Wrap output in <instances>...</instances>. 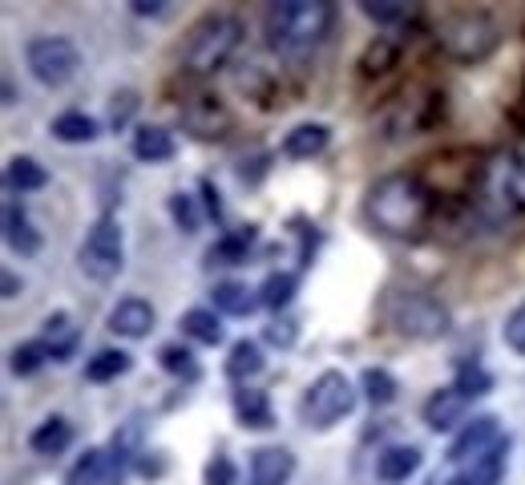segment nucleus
Listing matches in <instances>:
<instances>
[{"instance_id":"f257e3e1","label":"nucleus","mask_w":525,"mask_h":485,"mask_svg":"<svg viewBox=\"0 0 525 485\" xmlns=\"http://www.w3.org/2000/svg\"><path fill=\"white\" fill-rule=\"evenodd\" d=\"M429 211H433L429 186L420 182L416 174H404V170L376 178L368 186V194H364V219L380 235H392V239L416 235L420 227L429 223Z\"/></svg>"},{"instance_id":"f03ea898","label":"nucleus","mask_w":525,"mask_h":485,"mask_svg":"<svg viewBox=\"0 0 525 485\" xmlns=\"http://www.w3.org/2000/svg\"><path fill=\"white\" fill-rule=\"evenodd\" d=\"M380 312L396 336L420 340V344H433V340L449 336V328H453L449 308L433 296V291L412 287V283H392L380 300Z\"/></svg>"},{"instance_id":"7ed1b4c3","label":"nucleus","mask_w":525,"mask_h":485,"mask_svg":"<svg viewBox=\"0 0 525 485\" xmlns=\"http://www.w3.org/2000/svg\"><path fill=\"white\" fill-rule=\"evenodd\" d=\"M332 17L336 9L328 0H279L263 17V33L275 53H307L328 37Z\"/></svg>"},{"instance_id":"20e7f679","label":"nucleus","mask_w":525,"mask_h":485,"mask_svg":"<svg viewBox=\"0 0 525 485\" xmlns=\"http://www.w3.org/2000/svg\"><path fill=\"white\" fill-rule=\"evenodd\" d=\"M437 45L445 57L461 61V65H473V61H485L497 45H501V25L493 13L485 9H449L441 21H437Z\"/></svg>"},{"instance_id":"39448f33","label":"nucleus","mask_w":525,"mask_h":485,"mask_svg":"<svg viewBox=\"0 0 525 485\" xmlns=\"http://www.w3.org/2000/svg\"><path fill=\"white\" fill-rule=\"evenodd\" d=\"M243 41V21L231 17V13H210L202 17L190 37H186V49H182V69L194 73V77H206V73H219L235 49Z\"/></svg>"},{"instance_id":"423d86ee","label":"nucleus","mask_w":525,"mask_h":485,"mask_svg":"<svg viewBox=\"0 0 525 485\" xmlns=\"http://www.w3.org/2000/svg\"><path fill=\"white\" fill-rule=\"evenodd\" d=\"M352 409H356V384L340 368H324L320 376L307 384V393L299 401V417L315 433L336 429Z\"/></svg>"},{"instance_id":"0eeeda50","label":"nucleus","mask_w":525,"mask_h":485,"mask_svg":"<svg viewBox=\"0 0 525 485\" xmlns=\"http://www.w3.org/2000/svg\"><path fill=\"white\" fill-rule=\"evenodd\" d=\"M77 267L93 283H110V279L122 275V267H126V235H122V223L114 215H101L89 227V235H85V243L77 251Z\"/></svg>"},{"instance_id":"6e6552de","label":"nucleus","mask_w":525,"mask_h":485,"mask_svg":"<svg viewBox=\"0 0 525 485\" xmlns=\"http://www.w3.org/2000/svg\"><path fill=\"white\" fill-rule=\"evenodd\" d=\"M25 65H29V73L41 81V85H49V89H61V85H69L73 77H77V69H81V53H77V45L69 41V37H33L29 45H25Z\"/></svg>"},{"instance_id":"1a4fd4ad","label":"nucleus","mask_w":525,"mask_h":485,"mask_svg":"<svg viewBox=\"0 0 525 485\" xmlns=\"http://www.w3.org/2000/svg\"><path fill=\"white\" fill-rule=\"evenodd\" d=\"M425 425H429L433 433H449V429H457V425H469V397L461 393L457 384L433 393V397L425 401Z\"/></svg>"},{"instance_id":"9d476101","label":"nucleus","mask_w":525,"mask_h":485,"mask_svg":"<svg viewBox=\"0 0 525 485\" xmlns=\"http://www.w3.org/2000/svg\"><path fill=\"white\" fill-rule=\"evenodd\" d=\"M295 477V453L287 445H263L251 457L247 485H287Z\"/></svg>"},{"instance_id":"9b49d317","label":"nucleus","mask_w":525,"mask_h":485,"mask_svg":"<svg viewBox=\"0 0 525 485\" xmlns=\"http://www.w3.org/2000/svg\"><path fill=\"white\" fill-rule=\"evenodd\" d=\"M105 328H110L114 336H122V340H142V336H150V328H154V308H150V300H142V296L118 300V304L110 308V320H105Z\"/></svg>"},{"instance_id":"f8f14e48","label":"nucleus","mask_w":525,"mask_h":485,"mask_svg":"<svg viewBox=\"0 0 525 485\" xmlns=\"http://www.w3.org/2000/svg\"><path fill=\"white\" fill-rule=\"evenodd\" d=\"M497 437H501L497 417H493V413H481V417H473L469 425H461V433H457L453 445H449V461H453V465L473 461V457H481Z\"/></svg>"},{"instance_id":"ddd939ff","label":"nucleus","mask_w":525,"mask_h":485,"mask_svg":"<svg viewBox=\"0 0 525 485\" xmlns=\"http://www.w3.org/2000/svg\"><path fill=\"white\" fill-rule=\"evenodd\" d=\"M328 142H332V130L324 122H299V126L287 130L283 154L295 158V162H311V158H320L328 150Z\"/></svg>"},{"instance_id":"4468645a","label":"nucleus","mask_w":525,"mask_h":485,"mask_svg":"<svg viewBox=\"0 0 525 485\" xmlns=\"http://www.w3.org/2000/svg\"><path fill=\"white\" fill-rule=\"evenodd\" d=\"M235 417L243 429H271L275 425V413H271V397L263 393V388H251V384H239L235 388Z\"/></svg>"},{"instance_id":"2eb2a0df","label":"nucleus","mask_w":525,"mask_h":485,"mask_svg":"<svg viewBox=\"0 0 525 485\" xmlns=\"http://www.w3.org/2000/svg\"><path fill=\"white\" fill-rule=\"evenodd\" d=\"M505 469H509V437L501 433L481 457H473L469 485H505Z\"/></svg>"},{"instance_id":"dca6fc26","label":"nucleus","mask_w":525,"mask_h":485,"mask_svg":"<svg viewBox=\"0 0 525 485\" xmlns=\"http://www.w3.org/2000/svg\"><path fill=\"white\" fill-rule=\"evenodd\" d=\"M210 304H215V312H223V316H251L263 300L255 296V291H251L247 283L223 279V283L210 287Z\"/></svg>"},{"instance_id":"f3484780","label":"nucleus","mask_w":525,"mask_h":485,"mask_svg":"<svg viewBox=\"0 0 525 485\" xmlns=\"http://www.w3.org/2000/svg\"><path fill=\"white\" fill-rule=\"evenodd\" d=\"M420 449L416 445H388L380 457H376V477L380 481H388V485H396V481H408L416 469H420Z\"/></svg>"},{"instance_id":"a211bd4d","label":"nucleus","mask_w":525,"mask_h":485,"mask_svg":"<svg viewBox=\"0 0 525 485\" xmlns=\"http://www.w3.org/2000/svg\"><path fill=\"white\" fill-rule=\"evenodd\" d=\"M5 243H9L21 259H29V255L41 251V235H37V227L29 223V215H25L21 203H9V207H5Z\"/></svg>"},{"instance_id":"6ab92c4d","label":"nucleus","mask_w":525,"mask_h":485,"mask_svg":"<svg viewBox=\"0 0 525 485\" xmlns=\"http://www.w3.org/2000/svg\"><path fill=\"white\" fill-rule=\"evenodd\" d=\"M130 146H134V154L142 162H170L174 150H178V142H174V134L166 126H138Z\"/></svg>"},{"instance_id":"aec40b11","label":"nucleus","mask_w":525,"mask_h":485,"mask_svg":"<svg viewBox=\"0 0 525 485\" xmlns=\"http://www.w3.org/2000/svg\"><path fill=\"white\" fill-rule=\"evenodd\" d=\"M69 445H73V425H69L65 417H49V421H41V425L29 433V449L41 453V457H57V453H65Z\"/></svg>"},{"instance_id":"412c9836","label":"nucleus","mask_w":525,"mask_h":485,"mask_svg":"<svg viewBox=\"0 0 525 485\" xmlns=\"http://www.w3.org/2000/svg\"><path fill=\"white\" fill-rule=\"evenodd\" d=\"M263 364H267V356H263V348L255 344V340H235L231 344V356H227V376L231 380H239V384H247L251 376H259L263 372Z\"/></svg>"},{"instance_id":"4be33fe9","label":"nucleus","mask_w":525,"mask_h":485,"mask_svg":"<svg viewBox=\"0 0 525 485\" xmlns=\"http://www.w3.org/2000/svg\"><path fill=\"white\" fill-rule=\"evenodd\" d=\"M182 336L198 340V344H223V324L215 308H186L182 312Z\"/></svg>"},{"instance_id":"5701e85b","label":"nucleus","mask_w":525,"mask_h":485,"mask_svg":"<svg viewBox=\"0 0 525 485\" xmlns=\"http://www.w3.org/2000/svg\"><path fill=\"white\" fill-rule=\"evenodd\" d=\"M255 239H259V231H255V227L227 231L219 243H210L206 259H210V263H247V255H251V243H255Z\"/></svg>"},{"instance_id":"b1692460","label":"nucleus","mask_w":525,"mask_h":485,"mask_svg":"<svg viewBox=\"0 0 525 485\" xmlns=\"http://www.w3.org/2000/svg\"><path fill=\"white\" fill-rule=\"evenodd\" d=\"M5 186L13 190V194H29V190H41V186H49V170L37 162V158H13L9 166H5Z\"/></svg>"},{"instance_id":"393cba45","label":"nucleus","mask_w":525,"mask_h":485,"mask_svg":"<svg viewBox=\"0 0 525 485\" xmlns=\"http://www.w3.org/2000/svg\"><path fill=\"white\" fill-rule=\"evenodd\" d=\"M130 364H134L130 352H122V348H101V352L89 356V364H85V380H93V384L118 380V376L130 372Z\"/></svg>"},{"instance_id":"a878e982","label":"nucleus","mask_w":525,"mask_h":485,"mask_svg":"<svg viewBox=\"0 0 525 485\" xmlns=\"http://www.w3.org/2000/svg\"><path fill=\"white\" fill-rule=\"evenodd\" d=\"M360 388H364V397H368L376 409L392 405V401H396V393H400L396 376H392L388 368H380V364H368V368L360 372Z\"/></svg>"},{"instance_id":"bb28decb","label":"nucleus","mask_w":525,"mask_h":485,"mask_svg":"<svg viewBox=\"0 0 525 485\" xmlns=\"http://www.w3.org/2000/svg\"><path fill=\"white\" fill-rule=\"evenodd\" d=\"M49 130H53L57 142H73V146H77V142H93V138L101 134L97 122H93L89 114H81V110H65V114H57Z\"/></svg>"},{"instance_id":"cd10ccee","label":"nucleus","mask_w":525,"mask_h":485,"mask_svg":"<svg viewBox=\"0 0 525 485\" xmlns=\"http://www.w3.org/2000/svg\"><path fill=\"white\" fill-rule=\"evenodd\" d=\"M295 287H299V275H295V271H271V275L263 279V287H259V300H263V308L283 312V308L295 300Z\"/></svg>"},{"instance_id":"c85d7f7f","label":"nucleus","mask_w":525,"mask_h":485,"mask_svg":"<svg viewBox=\"0 0 525 485\" xmlns=\"http://www.w3.org/2000/svg\"><path fill=\"white\" fill-rule=\"evenodd\" d=\"M110 481V453L105 449H85L77 465L69 469V485H105Z\"/></svg>"},{"instance_id":"c756f323","label":"nucleus","mask_w":525,"mask_h":485,"mask_svg":"<svg viewBox=\"0 0 525 485\" xmlns=\"http://www.w3.org/2000/svg\"><path fill=\"white\" fill-rule=\"evenodd\" d=\"M396 61H400V45H396L392 37H376V41L364 49V57H360V69L372 77V73H388Z\"/></svg>"},{"instance_id":"7c9ffc66","label":"nucleus","mask_w":525,"mask_h":485,"mask_svg":"<svg viewBox=\"0 0 525 485\" xmlns=\"http://www.w3.org/2000/svg\"><path fill=\"white\" fill-rule=\"evenodd\" d=\"M49 356H53V352H49V344H45V340H25V344H17V348H13L9 368H13L17 376H33V372H41V364H45Z\"/></svg>"},{"instance_id":"2f4dec72","label":"nucleus","mask_w":525,"mask_h":485,"mask_svg":"<svg viewBox=\"0 0 525 485\" xmlns=\"http://www.w3.org/2000/svg\"><path fill=\"white\" fill-rule=\"evenodd\" d=\"M457 388H461V393L473 401V397H485V393H493V376L477 364V360H465L461 368H457V380H453Z\"/></svg>"},{"instance_id":"473e14b6","label":"nucleus","mask_w":525,"mask_h":485,"mask_svg":"<svg viewBox=\"0 0 525 485\" xmlns=\"http://www.w3.org/2000/svg\"><path fill=\"white\" fill-rule=\"evenodd\" d=\"M158 364H162L166 372L182 376V380H198V364H194L190 348H182V344H162V348H158Z\"/></svg>"},{"instance_id":"72a5a7b5","label":"nucleus","mask_w":525,"mask_h":485,"mask_svg":"<svg viewBox=\"0 0 525 485\" xmlns=\"http://www.w3.org/2000/svg\"><path fill=\"white\" fill-rule=\"evenodd\" d=\"M170 215H174L178 231H186V235H194V231L202 227V211H198V203H194V194H186V190L170 194Z\"/></svg>"},{"instance_id":"f704fd0d","label":"nucleus","mask_w":525,"mask_h":485,"mask_svg":"<svg viewBox=\"0 0 525 485\" xmlns=\"http://www.w3.org/2000/svg\"><path fill=\"white\" fill-rule=\"evenodd\" d=\"M202 485H239V469L227 453H215L202 469Z\"/></svg>"},{"instance_id":"c9c22d12","label":"nucleus","mask_w":525,"mask_h":485,"mask_svg":"<svg viewBox=\"0 0 525 485\" xmlns=\"http://www.w3.org/2000/svg\"><path fill=\"white\" fill-rule=\"evenodd\" d=\"M134 114H138V93H134V89L114 93V102H110V130L130 126V118H134Z\"/></svg>"},{"instance_id":"e433bc0d","label":"nucleus","mask_w":525,"mask_h":485,"mask_svg":"<svg viewBox=\"0 0 525 485\" xmlns=\"http://www.w3.org/2000/svg\"><path fill=\"white\" fill-rule=\"evenodd\" d=\"M263 340H267V344H279V348H291V344L299 340V324L287 320V316H279L275 324L263 328Z\"/></svg>"},{"instance_id":"4c0bfd02","label":"nucleus","mask_w":525,"mask_h":485,"mask_svg":"<svg viewBox=\"0 0 525 485\" xmlns=\"http://www.w3.org/2000/svg\"><path fill=\"white\" fill-rule=\"evenodd\" d=\"M505 344H509L517 356H525V304H517V308L509 312V320H505Z\"/></svg>"},{"instance_id":"58836bf2","label":"nucleus","mask_w":525,"mask_h":485,"mask_svg":"<svg viewBox=\"0 0 525 485\" xmlns=\"http://www.w3.org/2000/svg\"><path fill=\"white\" fill-rule=\"evenodd\" d=\"M360 13L368 17V21H376V25H396V21H404V5H372V0H360Z\"/></svg>"},{"instance_id":"ea45409f","label":"nucleus","mask_w":525,"mask_h":485,"mask_svg":"<svg viewBox=\"0 0 525 485\" xmlns=\"http://www.w3.org/2000/svg\"><path fill=\"white\" fill-rule=\"evenodd\" d=\"M509 199L517 207H525V154H517L509 166Z\"/></svg>"},{"instance_id":"a19ab883","label":"nucleus","mask_w":525,"mask_h":485,"mask_svg":"<svg viewBox=\"0 0 525 485\" xmlns=\"http://www.w3.org/2000/svg\"><path fill=\"white\" fill-rule=\"evenodd\" d=\"M138 473H142V477H162V473H166V461L142 453V457H138Z\"/></svg>"},{"instance_id":"79ce46f5","label":"nucleus","mask_w":525,"mask_h":485,"mask_svg":"<svg viewBox=\"0 0 525 485\" xmlns=\"http://www.w3.org/2000/svg\"><path fill=\"white\" fill-rule=\"evenodd\" d=\"M202 194H206V211L210 215H223V203H219V190H215V182H210V178H202Z\"/></svg>"},{"instance_id":"37998d69","label":"nucleus","mask_w":525,"mask_h":485,"mask_svg":"<svg viewBox=\"0 0 525 485\" xmlns=\"http://www.w3.org/2000/svg\"><path fill=\"white\" fill-rule=\"evenodd\" d=\"M134 13H138V17H162V13H166V5H154V0L146 5V0H134Z\"/></svg>"},{"instance_id":"c03bdc74","label":"nucleus","mask_w":525,"mask_h":485,"mask_svg":"<svg viewBox=\"0 0 525 485\" xmlns=\"http://www.w3.org/2000/svg\"><path fill=\"white\" fill-rule=\"evenodd\" d=\"M21 296V279H17V271H5V300H17Z\"/></svg>"},{"instance_id":"a18cd8bd","label":"nucleus","mask_w":525,"mask_h":485,"mask_svg":"<svg viewBox=\"0 0 525 485\" xmlns=\"http://www.w3.org/2000/svg\"><path fill=\"white\" fill-rule=\"evenodd\" d=\"M17 102V85H13V77H5V106H13Z\"/></svg>"},{"instance_id":"49530a36","label":"nucleus","mask_w":525,"mask_h":485,"mask_svg":"<svg viewBox=\"0 0 525 485\" xmlns=\"http://www.w3.org/2000/svg\"><path fill=\"white\" fill-rule=\"evenodd\" d=\"M445 485H469V477H453V481H445Z\"/></svg>"}]
</instances>
